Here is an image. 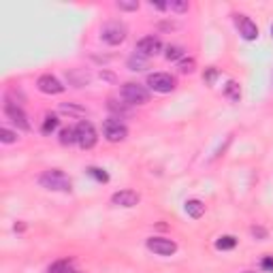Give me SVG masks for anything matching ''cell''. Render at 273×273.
<instances>
[{"label": "cell", "mask_w": 273, "mask_h": 273, "mask_svg": "<svg viewBox=\"0 0 273 273\" xmlns=\"http://www.w3.org/2000/svg\"><path fill=\"white\" fill-rule=\"evenodd\" d=\"M252 235H254V237H258V239L262 241V239H267V235H269V232H267L265 228H262V226H252Z\"/></svg>", "instance_id": "30"}, {"label": "cell", "mask_w": 273, "mask_h": 273, "mask_svg": "<svg viewBox=\"0 0 273 273\" xmlns=\"http://www.w3.org/2000/svg\"><path fill=\"white\" fill-rule=\"evenodd\" d=\"M58 124H60V120H58V115L56 113H47L45 115V120H43V126H41V133L43 135H52L54 130L58 128Z\"/></svg>", "instance_id": "19"}, {"label": "cell", "mask_w": 273, "mask_h": 273, "mask_svg": "<svg viewBox=\"0 0 273 273\" xmlns=\"http://www.w3.org/2000/svg\"><path fill=\"white\" fill-rule=\"evenodd\" d=\"M260 267L265 269V271H271L273 273V256H265L260 260Z\"/></svg>", "instance_id": "31"}, {"label": "cell", "mask_w": 273, "mask_h": 273, "mask_svg": "<svg viewBox=\"0 0 273 273\" xmlns=\"http://www.w3.org/2000/svg\"><path fill=\"white\" fill-rule=\"evenodd\" d=\"M103 135L109 143H120L128 137V126L120 118H109L103 122Z\"/></svg>", "instance_id": "5"}, {"label": "cell", "mask_w": 273, "mask_h": 273, "mask_svg": "<svg viewBox=\"0 0 273 273\" xmlns=\"http://www.w3.org/2000/svg\"><path fill=\"white\" fill-rule=\"evenodd\" d=\"M224 96H226L228 100H232V103H239V100H241V88H239V84L235 82V79H228V82H226V86H224Z\"/></svg>", "instance_id": "15"}, {"label": "cell", "mask_w": 273, "mask_h": 273, "mask_svg": "<svg viewBox=\"0 0 273 273\" xmlns=\"http://www.w3.org/2000/svg\"><path fill=\"white\" fill-rule=\"evenodd\" d=\"M271 36H273V26H271Z\"/></svg>", "instance_id": "35"}, {"label": "cell", "mask_w": 273, "mask_h": 273, "mask_svg": "<svg viewBox=\"0 0 273 273\" xmlns=\"http://www.w3.org/2000/svg\"><path fill=\"white\" fill-rule=\"evenodd\" d=\"M235 246H237V237H232V235H222L216 241V248L218 250H232Z\"/></svg>", "instance_id": "23"}, {"label": "cell", "mask_w": 273, "mask_h": 273, "mask_svg": "<svg viewBox=\"0 0 273 273\" xmlns=\"http://www.w3.org/2000/svg\"><path fill=\"white\" fill-rule=\"evenodd\" d=\"M169 9H171V11H175V13H186L188 11V0H169Z\"/></svg>", "instance_id": "27"}, {"label": "cell", "mask_w": 273, "mask_h": 273, "mask_svg": "<svg viewBox=\"0 0 273 273\" xmlns=\"http://www.w3.org/2000/svg\"><path fill=\"white\" fill-rule=\"evenodd\" d=\"M73 271L75 269H73V260L70 258H60L54 265H49V269H47V273H73Z\"/></svg>", "instance_id": "14"}, {"label": "cell", "mask_w": 273, "mask_h": 273, "mask_svg": "<svg viewBox=\"0 0 273 273\" xmlns=\"http://www.w3.org/2000/svg\"><path fill=\"white\" fill-rule=\"evenodd\" d=\"M235 24L239 28V34L246 38V41H256L258 38V26L252 22L248 15H235Z\"/></svg>", "instance_id": "11"}, {"label": "cell", "mask_w": 273, "mask_h": 273, "mask_svg": "<svg viewBox=\"0 0 273 273\" xmlns=\"http://www.w3.org/2000/svg\"><path fill=\"white\" fill-rule=\"evenodd\" d=\"M0 141H3V143H15V141H17V133L9 130L7 126H3V128H0Z\"/></svg>", "instance_id": "28"}, {"label": "cell", "mask_w": 273, "mask_h": 273, "mask_svg": "<svg viewBox=\"0 0 273 273\" xmlns=\"http://www.w3.org/2000/svg\"><path fill=\"white\" fill-rule=\"evenodd\" d=\"M73 273H79V271H73Z\"/></svg>", "instance_id": "37"}, {"label": "cell", "mask_w": 273, "mask_h": 273, "mask_svg": "<svg viewBox=\"0 0 273 273\" xmlns=\"http://www.w3.org/2000/svg\"><path fill=\"white\" fill-rule=\"evenodd\" d=\"M107 107L113 111V113H118L120 120H122V115H128V113H130V105H128V103H118V100H113V98H109Z\"/></svg>", "instance_id": "21"}, {"label": "cell", "mask_w": 273, "mask_h": 273, "mask_svg": "<svg viewBox=\"0 0 273 273\" xmlns=\"http://www.w3.org/2000/svg\"><path fill=\"white\" fill-rule=\"evenodd\" d=\"M149 5H151V7H156V9H160V11H165V9H169V5H167V3H154V0H151Z\"/></svg>", "instance_id": "33"}, {"label": "cell", "mask_w": 273, "mask_h": 273, "mask_svg": "<svg viewBox=\"0 0 273 273\" xmlns=\"http://www.w3.org/2000/svg\"><path fill=\"white\" fill-rule=\"evenodd\" d=\"M58 111H60V113H66V115H75V118L86 115V109L79 107V105H73V103H62L58 107Z\"/></svg>", "instance_id": "20"}, {"label": "cell", "mask_w": 273, "mask_h": 273, "mask_svg": "<svg viewBox=\"0 0 273 273\" xmlns=\"http://www.w3.org/2000/svg\"><path fill=\"white\" fill-rule=\"evenodd\" d=\"M100 79H105V82H115V75L107 73V70H100Z\"/></svg>", "instance_id": "32"}, {"label": "cell", "mask_w": 273, "mask_h": 273, "mask_svg": "<svg viewBox=\"0 0 273 273\" xmlns=\"http://www.w3.org/2000/svg\"><path fill=\"white\" fill-rule=\"evenodd\" d=\"M36 88H38V92H43V94H62L64 92V86L62 82H60L58 77L54 75H41L36 79Z\"/></svg>", "instance_id": "10"}, {"label": "cell", "mask_w": 273, "mask_h": 273, "mask_svg": "<svg viewBox=\"0 0 273 273\" xmlns=\"http://www.w3.org/2000/svg\"><path fill=\"white\" fill-rule=\"evenodd\" d=\"M120 94H122L124 103H128L130 107L133 105H145L149 103V90L145 86L141 84H135V82H128L122 86V90H120Z\"/></svg>", "instance_id": "3"}, {"label": "cell", "mask_w": 273, "mask_h": 273, "mask_svg": "<svg viewBox=\"0 0 273 273\" xmlns=\"http://www.w3.org/2000/svg\"><path fill=\"white\" fill-rule=\"evenodd\" d=\"M60 143H62V145H73V143H77L75 128H62V130H60Z\"/></svg>", "instance_id": "24"}, {"label": "cell", "mask_w": 273, "mask_h": 273, "mask_svg": "<svg viewBox=\"0 0 273 273\" xmlns=\"http://www.w3.org/2000/svg\"><path fill=\"white\" fill-rule=\"evenodd\" d=\"M128 36V30L122 22H107L103 28H100V41L107 45H122Z\"/></svg>", "instance_id": "2"}, {"label": "cell", "mask_w": 273, "mask_h": 273, "mask_svg": "<svg viewBox=\"0 0 273 273\" xmlns=\"http://www.w3.org/2000/svg\"><path fill=\"white\" fill-rule=\"evenodd\" d=\"M88 175L94 177L96 181H100V184H107L109 181V173L105 169H100V167H88Z\"/></svg>", "instance_id": "25"}, {"label": "cell", "mask_w": 273, "mask_h": 273, "mask_svg": "<svg viewBox=\"0 0 273 273\" xmlns=\"http://www.w3.org/2000/svg\"><path fill=\"white\" fill-rule=\"evenodd\" d=\"M145 246L149 252H154L158 256H173L177 252V244L173 239H167V237H149L145 241Z\"/></svg>", "instance_id": "9"}, {"label": "cell", "mask_w": 273, "mask_h": 273, "mask_svg": "<svg viewBox=\"0 0 273 273\" xmlns=\"http://www.w3.org/2000/svg\"><path fill=\"white\" fill-rule=\"evenodd\" d=\"M38 184H41L45 190H52V192H70L73 190V181H70V177L60 169L45 171V173L38 177Z\"/></svg>", "instance_id": "1"}, {"label": "cell", "mask_w": 273, "mask_h": 273, "mask_svg": "<svg viewBox=\"0 0 273 273\" xmlns=\"http://www.w3.org/2000/svg\"><path fill=\"white\" fill-rule=\"evenodd\" d=\"M218 77H220V70L216 66H209V68H205V73H203V82L207 86H214Z\"/></svg>", "instance_id": "26"}, {"label": "cell", "mask_w": 273, "mask_h": 273, "mask_svg": "<svg viewBox=\"0 0 273 273\" xmlns=\"http://www.w3.org/2000/svg\"><path fill=\"white\" fill-rule=\"evenodd\" d=\"M147 86H149V90H154L158 94H169L175 90L177 82L169 73H151V75H147Z\"/></svg>", "instance_id": "7"}, {"label": "cell", "mask_w": 273, "mask_h": 273, "mask_svg": "<svg viewBox=\"0 0 273 273\" xmlns=\"http://www.w3.org/2000/svg\"><path fill=\"white\" fill-rule=\"evenodd\" d=\"M186 214H188L190 218L199 220L201 216L205 214V203H203V201H199V199H190V201H186Z\"/></svg>", "instance_id": "13"}, {"label": "cell", "mask_w": 273, "mask_h": 273, "mask_svg": "<svg viewBox=\"0 0 273 273\" xmlns=\"http://www.w3.org/2000/svg\"><path fill=\"white\" fill-rule=\"evenodd\" d=\"M160 52H163V41H160L158 36H143V38H139L137 45H135V54L139 56H143V58H154L158 56Z\"/></svg>", "instance_id": "8"}, {"label": "cell", "mask_w": 273, "mask_h": 273, "mask_svg": "<svg viewBox=\"0 0 273 273\" xmlns=\"http://www.w3.org/2000/svg\"><path fill=\"white\" fill-rule=\"evenodd\" d=\"M3 109H5V115H7L9 120H11V122H13L19 130H24V133H28V130L32 128V126H30V120H28V115H26V111L22 109V105H17L15 100L7 98Z\"/></svg>", "instance_id": "4"}, {"label": "cell", "mask_w": 273, "mask_h": 273, "mask_svg": "<svg viewBox=\"0 0 273 273\" xmlns=\"http://www.w3.org/2000/svg\"><path fill=\"white\" fill-rule=\"evenodd\" d=\"M115 7L120 9V11H137L139 3H137V0H118Z\"/></svg>", "instance_id": "29"}, {"label": "cell", "mask_w": 273, "mask_h": 273, "mask_svg": "<svg viewBox=\"0 0 273 273\" xmlns=\"http://www.w3.org/2000/svg\"><path fill=\"white\" fill-rule=\"evenodd\" d=\"M147 62L149 60L147 58H143V56H139V54H130L128 56V60H126V64H128V68L130 70H145L147 68Z\"/></svg>", "instance_id": "16"}, {"label": "cell", "mask_w": 273, "mask_h": 273, "mask_svg": "<svg viewBox=\"0 0 273 273\" xmlns=\"http://www.w3.org/2000/svg\"><path fill=\"white\" fill-rule=\"evenodd\" d=\"M244 273H254V271H244Z\"/></svg>", "instance_id": "36"}, {"label": "cell", "mask_w": 273, "mask_h": 273, "mask_svg": "<svg viewBox=\"0 0 273 273\" xmlns=\"http://www.w3.org/2000/svg\"><path fill=\"white\" fill-rule=\"evenodd\" d=\"M139 201H141V197L135 190H120L111 197V203L115 207H135V205H139Z\"/></svg>", "instance_id": "12"}, {"label": "cell", "mask_w": 273, "mask_h": 273, "mask_svg": "<svg viewBox=\"0 0 273 273\" xmlns=\"http://www.w3.org/2000/svg\"><path fill=\"white\" fill-rule=\"evenodd\" d=\"M165 58L169 62H179V60L186 58V52H184V47H179V45H169L165 52Z\"/></svg>", "instance_id": "18"}, {"label": "cell", "mask_w": 273, "mask_h": 273, "mask_svg": "<svg viewBox=\"0 0 273 273\" xmlns=\"http://www.w3.org/2000/svg\"><path fill=\"white\" fill-rule=\"evenodd\" d=\"M68 82L75 88H84L86 84H90V75L84 73V70H70L68 73Z\"/></svg>", "instance_id": "17"}, {"label": "cell", "mask_w": 273, "mask_h": 273, "mask_svg": "<svg viewBox=\"0 0 273 273\" xmlns=\"http://www.w3.org/2000/svg\"><path fill=\"white\" fill-rule=\"evenodd\" d=\"M177 68H179L181 75H192V73L197 70V60H194V58H184V60H179Z\"/></svg>", "instance_id": "22"}, {"label": "cell", "mask_w": 273, "mask_h": 273, "mask_svg": "<svg viewBox=\"0 0 273 273\" xmlns=\"http://www.w3.org/2000/svg\"><path fill=\"white\" fill-rule=\"evenodd\" d=\"M75 135H77V145L82 149H92L96 145V141H98L94 124L88 122V120H82V122L75 126Z\"/></svg>", "instance_id": "6"}, {"label": "cell", "mask_w": 273, "mask_h": 273, "mask_svg": "<svg viewBox=\"0 0 273 273\" xmlns=\"http://www.w3.org/2000/svg\"><path fill=\"white\" fill-rule=\"evenodd\" d=\"M24 228H26L24 222H22V224H15V230H24Z\"/></svg>", "instance_id": "34"}]
</instances>
